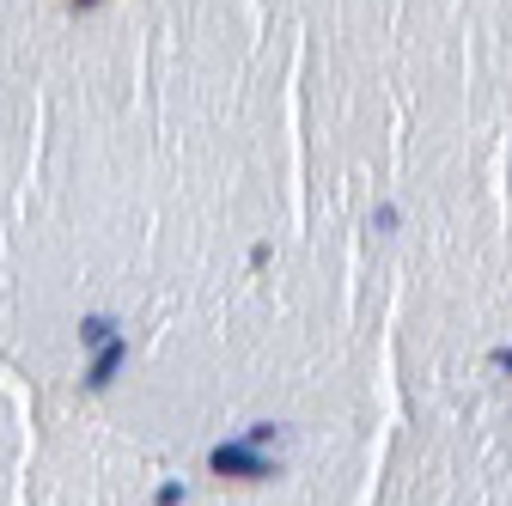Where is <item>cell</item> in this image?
<instances>
[{
	"label": "cell",
	"mask_w": 512,
	"mask_h": 506,
	"mask_svg": "<svg viewBox=\"0 0 512 506\" xmlns=\"http://www.w3.org/2000/svg\"><path fill=\"white\" fill-rule=\"evenodd\" d=\"M177 500H183V482H165L159 488V506H177Z\"/></svg>",
	"instance_id": "277c9868"
},
{
	"label": "cell",
	"mask_w": 512,
	"mask_h": 506,
	"mask_svg": "<svg viewBox=\"0 0 512 506\" xmlns=\"http://www.w3.org/2000/svg\"><path fill=\"white\" fill-rule=\"evenodd\" d=\"M122 366H128V342H122V336H110V342L92 354V366H86V391H104Z\"/></svg>",
	"instance_id": "7a4b0ae2"
},
{
	"label": "cell",
	"mask_w": 512,
	"mask_h": 506,
	"mask_svg": "<svg viewBox=\"0 0 512 506\" xmlns=\"http://www.w3.org/2000/svg\"><path fill=\"white\" fill-rule=\"evenodd\" d=\"M110 336H116V324H110V318H86V324H80V342H86V348H104Z\"/></svg>",
	"instance_id": "3957f363"
},
{
	"label": "cell",
	"mask_w": 512,
	"mask_h": 506,
	"mask_svg": "<svg viewBox=\"0 0 512 506\" xmlns=\"http://www.w3.org/2000/svg\"><path fill=\"white\" fill-rule=\"evenodd\" d=\"M494 360H500V366H512V348H500V354H494Z\"/></svg>",
	"instance_id": "5b68a950"
},
{
	"label": "cell",
	"mask_w": 512,
	"mask_h": 506,
	"mask_svg": "<svg viewBox=\"0 0 512 506\" xmlns=\"http://www.w3.org/2000/svg\"><path fill=\"white\" fill-rule=\"evenodd\" d=\"M86 7H98V0H74V13H86Z\"/></svg>",
	"instance_id": "8992f818"
},
{
	"label": "cell",
	"mask_w": 512,
	"mask_h": 506,
	"mask_svg": "<svg viewBox=\"0 0 512 506\" xmlns=\"http://www.w3.org/2000/svg\"><path fill=\"white\" fill-rule=\"evenodd\" d=\"M208 470H214V476H238V482H269V476H275V464L256 452V446H244V439L214 446V452H208Z\"/></svg>",
	"instance_id": "6da1fadb"
}]
</instances>
